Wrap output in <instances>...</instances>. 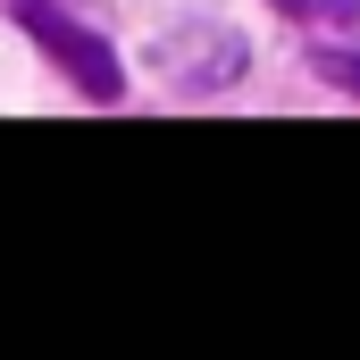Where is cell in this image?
<instances>
[{
  "instance_id": "2",
  "label": "cell",
  "mask_w": 360,
  "mask_h": 360,
  "mask_svg": "<svg viewBox=\"0 0 360 360\" xmlns=\"http://www.w3.org/2000/svg\"><path fill=\"white\" fill-rule=\"evenodd\" d=\"M25 25H34V34H42V42H51V51H59V59H68L76 76H84V92H92V101H117V59H109V51L92 42L84 25H68V17H51L42 0H25Z\"/></svg>"
},
{
  "instance_id": "3",
  "label": "cell",
  "mask_w": 360,
  "mask_h": 360,
  "mask_svg": "<svg viewBox=\"0 0 360 360\" xmlns=\"http://www.w3.org/2000/svg\"><path fill=\"white\" fill-rule=\"evenodd\" d=\"M319 68H327V84H352L360 92V51H327Z\"/></svg>"
},
{
  "instance_id": "4",
  "label": "cell",
  "mask_w": 360,
  "mask_h": 360,
  "mask_svg": "<svg viewBox=\"0 0 360 360\" xmlns=\"http://www.w3.org/2000/svg\"><path fill=\"white\" fill-rule=\"evenodd\" d=\"M319 17H335L344 34H360V0H319Z\"/></svg>"
},
{
  "instance_id": "1",
  "label": "cell",
  "mask_w": 360,
  "mask_h": 360,
  "mask_svg": "<svg viewBox=\"0 0 360 360\" xmlns=\"http://www.w3.org/2000/svg\"><path fill=\"white\" fill-rule=\"evenodd\" d=\"M243 34L235 25H218V17H184V25H168L160 42H151V68L168 76L176 92H226L235 76H243Z\"/></svg>"
},
{
  "instance_id": "5",
  "label": "cell",
  "mask_w": 360,
  "mask_h": 360,
  "mask_svg": "<svg viewBox=\"0 0 360 360\" xmlns=\"http://www.w3.org/2000/svg\"><path fill=\"white\" fill-rule=\"evenodd\" d=\"M276 8H293V17H310V8H319V0H276Z\"/></svg>"
}]
</instances>
